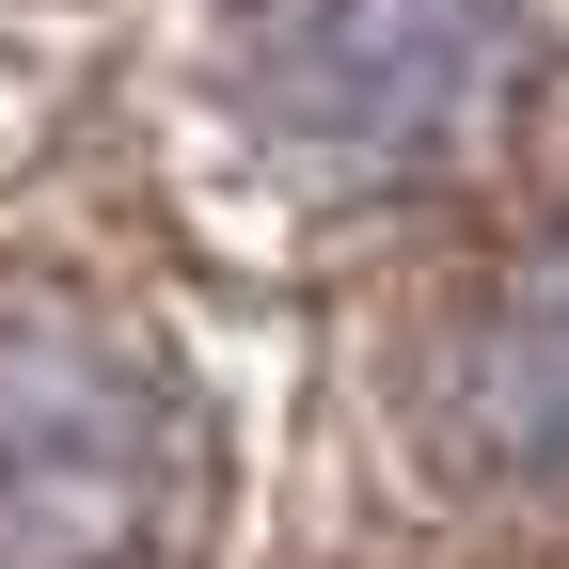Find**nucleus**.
<instances>
[{
	"label": "nucleus",
	"instance_id": "1",
	"mask_svg": "<svg viewBox=\"0 0 569 569\" xmlns=\"http://www.w3.org/2000/svg\"><path fill=\"white\" fill-rule=\"evenodd\" d=\"M522 0H253L238 80L317 174H443L522 96Z\"/></svg>",
	"mask_w": 569,
	"mask_h": 569
},
{
	"label": "nucleus",
	"instance_id": "3",
	"mask_svg": "<svg viewBox=\"0 0 569 569\" xmlns=\"http://www.w3.org/2000/svg\"><path fill=\"white\" fill-rule=\"evenodd\" d=\"M459 427H475L507 475L569 490V222L490 284V317L459 332Z\"/></svg>",
	"mask_w": 569,
	"mask_h": 569
},
{
	"label": "nucleus",
	"instance_id": "2",
	"mask_svg": "<svg viewBox=\"0 0 569 569\" xmlns=\"http://www.w3.org/2000/svg\"><path fill=\"white\" fill-rule=\"evenodd\" d=\"M190 443L142 348L80 317H0V569H159Z\"/></svg>",
	"mask_w": 569,
	"mask_h": 569
}]
</instances>
